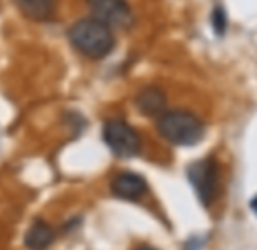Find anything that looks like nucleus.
Wrapping results in <instances>:
<instances>
[{"instance_id": "9d476101", "label": "nucleus", "mask_w": 257, "mask_h": 250, "mask_svg": "<svg viewBox=\"0 0 257 250\" xmlns=\"http://www.w3.org/2000/svg\"><path fill=\"white\" fill-rule=\"evenodd\" d=\"M212 27L215 35L222 37L227 30V14L226 11L222 9V6H215L212 11Z\"/></svg>"}, {"instance_id": "9b49d317", "label": "nucleus", "mask_w": 257, "mask_h": 250, "mask_svg": "<svg viewBox=\"0 0 257 250\" xmlns=\"http://www.w3.org/2000/svg\"><path fill=\"white\" fill-rule=\"evenodd\" d=\"M250 208H252V212H254L255 215H257V194H255L254 198H252V201H250Z\"/></svg>"}, {"instance_id": "1a4fd4ad", "label": "nucleus", "mask_w": 257, "mask_h": 250, "mask_svg": "<svg viewBox=\"0 0 257 250\" xmlns=\"http://www.w3.org/2000/svg\"><path fill=\"white\" fill-rule=\"evenodd\" d=\"M53 241L54 229L42 219H35L25 234V247L28 250H46Z\"/></svg>"}, {"instance_id": "f257e3e1", "label": "nucleus", "mask_w": 257, "mask_h": 250, "mask_svg": "<svg viewBox=\"0 0 257 250\" xmlns=\"http://www.w3.org/2000/svg\"><path fill=\"white\" fill-rule=\"evenodd\" d=\"M68 41L82 56L89 60H103L115 46L110 27L96 18H84L75 21L68 30Z\"/></svg>"}, {"instance_id": "20e7f679", "label": "nucleus", "mask_w": 257, "mask_h": 250, "mask_svg": "<svg viewBox=\"0 0 257 250\" xmlns=\"http://www.w3.org/2000/svg\"><path fill=\"white\" fill-rule=\"evenodd\" d=\"M187 179L194 187L201 205L210 206L217 198V187H219V172L217 163L212 158L200 159L187 166Z\"/></svg>"}, {"instance_id": "7ed1b4c3", "label": "nucleus", "mask_w": 257, "mask_h": 250, "mask_svg": "<svg viewBox=\"0 0 257 250\" xmlns=\"http://www.w3.org/2000/svg\"><path fill=\"white\" fill-rule=\"evenodd\" d=\"M103 142L117 158H133L140 151V137L122 119H108L103 124Z\"/></svg>"}, {"instance_id": "0eeeda50", "label": "nucleus", "mask_w": 257, "mask_h": 250, "mask_svg": "<svg viewBox=\"0 0 257 250\" xmlns=\"http://www.w3.org/2000/svg\"><path fill=\"white\" fill-rule=\"evenodd\" d=\"M135 105L144 115H147V117H159L166 108L165 93L159 88H154V86L144 88L142 91L137 95Z\"/></svg>"}, {"instance_id": "6e6552de", "label": "nucleus", "mask_w": 257, "mask_h": 250, "mask_svg": "<svg viewBox=\"0 0 257 250\" xmlns=\"http://www.w3.org/2000/svg\"><path fill=\"white\" fill-rule=\"evenodd\" d=\"M25 18L39 23H48L56 13V0H16Z\"/></svg>"}, {"instance_id": "39448f33", "label": "nucleus", "mask_w": 257, "mask_h": 250, "mask_svg": "<svg viewBox=\"0 0 257 250\" xmlns=\"http://www.w3.org/2000/svg\"><path fill=\"white\" fill-rule=\"evenodd\" d=\"M96 20L108 27L130 28L133 25V13L126 0H86Z\"/></svg>"}, {"instance_id": "f03ea898", "label": "nucleus", "mask_w": 257, "mask_h": 250, "mask_svg": "<svg viewBox=\"0 0 257 250\" xmlns=\"http://www.w3.org/2000/svg\"><path fill=\"white\" fill-rule=\"evenodd\" d=\"M158 132L173 146L191 147L201 142L205 126L200 117L186 110L163 112L158 117Z\"/></svg>"}, {"instance_id": "f8f14e48", "label": "nucleus", "mask_w": 257, "mask_h": 250, "mask_svg": "<svg viewBox=\"0 0 257 250\" xmlns=\"http://www.w3.org/2000/svg\"><path fill=\"white\" fill-rule=\"evenodd\" d=\"M137 250H158V248H154V247H149V245H142V247H139Z\"/></svg>"}, {"instance_id": "423d86ee", "label": "nucleus", "mask_w": 257, "mask_h": 250, "mask_svg": "<svg viewBox=\"0 0 257 250\" xmlns=\"http://www.w3.org/2000/svg\"><path fill=\"white\" fill-rule=\"evenodd\" d=\"M110 191L115 198L126 201H137L147 193V182L142 175L133 172H121L112 179Z\"/></svg>"}]
</instances>
